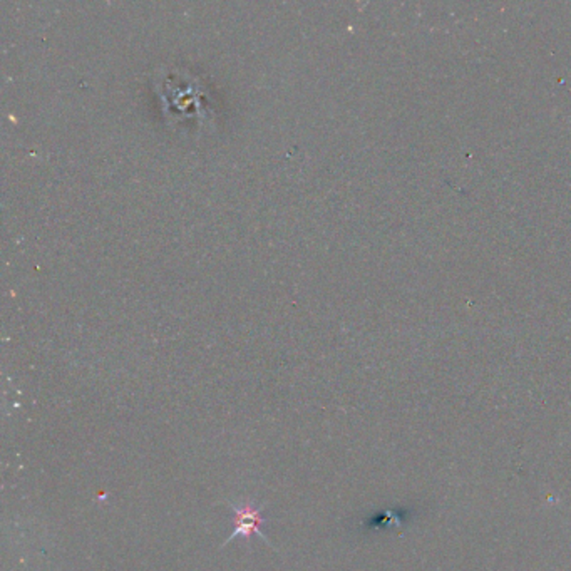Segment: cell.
I'll return each mask as SVG.
<instances>
[{
    "label": "cell",
    "mask_w": 571,
    "mask_h": 571,
    "mask_svg": "<svg viewBox=\"0 0 571 571\" xmlns=\"http://www.w3.org/2000/svg\"><path fill=\"white\" fill-rule=\"evenodd\" d=\"M227 504L234 511V531L225 539V543L221 544V546H227L230 541H233V539L238 537L245 538L246 543L250 544V539L253 534L262 538L268 546H272L270 539L265 537L262 529H260V526L265 523V520L262 517V510L265 508V504H262V506H255V504L246 503L243 504V506H238V504H234L232 501H227Z\"/></svg>",
    "instance_id": "cell-1"
}]
</instances>
